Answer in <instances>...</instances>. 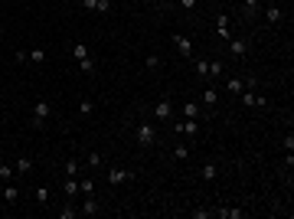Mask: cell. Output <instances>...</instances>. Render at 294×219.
Returning <instances> with one entry per match:
<instances>
[{"instance_id":"obj_1","label":"cell","mask_w":294,"mask_h":219,"mask_svg":"<svg viewBox=\"0 0 294 219\" xmlns=\"http://www.w3.org/2000/svg\"><path fill=\"white\" fill-rule=\"evenodd\" d=\"M49 118H53V101L49 99H36L30 108V128L33 131H43L46 124H49Z\"/></svg>"},{"instance_id":"obj_2","label":"cell","mask_w":294,"mask_h":219,"mask_svg":"<svg viewBox=\"0 0 294 219\" xmlns=\"http://www.w3.org/2000/svg\"><path fill=\"white\" fill-rule=\"evenodd\" d=\"M134 144H137L141 151H151L154 144H157V124H154V121H141V124L134 128Z\"/></svg>"},{"instance_id":"obj_3","label":"cell","mask_w":294,"mask_h":219,"mask_svg":"<svg viewBox=\"0 0 294 219\" xmlns=\"http://www.w3.org/2000/svg\"><path fill=\"white\" fill-rule=\"evenodd\" d=\"M199 128H203V121H196V118H183V121H170V131L180 134V138H199Z\"/></svg>"},{"instance_id":"obj_4","label":"cell","mask_w":294,"mask_h":219,"mask_svg":"<svg viewBox=\"0 0 294 219\" xmlns=\"http://www.w3.org/2000/svg\"><path fill=\"white\" fill-rule=\"evenodd\" d=\"M154 118L160 121V124H170V121H174V101L160 99L157 105H154Z\"/></svg>"},{"instance_id":"obj_5","label":"cell","mask_w":294,"mask_h":219,"mask_svg":"<svg viewBox=\"0 0 294 219\" xmlns=\"http://www.w3.org/2000/svg\"><path fill=\"white\" fill-rule=\"evenodd\" d=\"M226 43H229V53L235 56V59H245L249 56V40L245 36H229Z\"/></svg>"},{"instance_id":"obj_6","label":"cell","mask_w":294,"mask_h":219,"mask_svg":"<svg viewBox=\"0 0 294 219\" xmlns=\"http://www.w3.org/2000/svg\"><path fill=\"white\" fill-rule=\"evenodd\" d=\"M261 17V0H242V20L255 23Z\"/></svg>"},{"instance_id":"obj_7","label":"cell","mask_w":294,"mask_h":219,"mask_svg":"<svg viewBox=\"0 0 294 219\" xmlns=\"http://www.w3.org/2000/svg\"><path fill=\"white\" fill-rule=\"evenodd\" d=\"M101 213V199L95 197V193H88L85 199H82V206H78V216H98Z\"/></svg>"},{"instance_id":"obj_8","label":"cell","mask_w":294,"mask_h":219,"mask_svg":"<svg viewBox=\"0 0 294 219\" xmlns=\"http://www.w3.org/2000/svg\"><path fill=\"white\" fill-rule=\"evenodd\" d=\"M265 23H268V26H281L284 23V10L281 7H278V3H265Z\"/></svg>"},{"instance_id":"obj_9","label":"cell","mask_w":294,"mask_h":219,"mask_svg":"<svg viewBox=\"0 0 294 219\" xmlns=\"http://www.w3.org/2000/svg\"><path fill=\"white\" fill-rule=\"evenodd\" d=\"M128 180H134V170H128V167H111L108 170V183L111 186H121V183H128Z\"/></svg>"},{"instance_id":"obj_10","label":"cell","mask_w":294,"mask_h":219,"mask_svg":"<svg viewBox=\"0 0 294 219\" xmlns=\"http://www.w3.org/2000/svg\"><path fill=\"white\" fill-rule=\"evenodd\" d=\"M78 7L88 13H111V0H78Z\"/></svg>"},{"instance_id":"obj_11","label":"cell","mask_w":294,"mask_h":219,"mask_svg":"<svg viewBox=\"0 0 294 219\" xmlns=\"http://www.w3.org/2000/svg\"><path fill=\"white\" fill-rule=\"evenodd\" d=\"M216 36L219 40H229L232 36V17L229 13H219L216 17Z\"/></svg>"},{"instance_id":"obj_12","label":"cell","mask_w":294,"mask_h":219,"mask_svg":"<svg viewBox=\"0 0 294 219\" xmlns=\"http://www.w3.org/2000/svg\"><path fill=\"white\" fill-rule=\"evenodd\" d=\"M199 105H206V111L213 115V108L219 105V92L213 85H206V88H203V95H199Z\"/></svg>"},{"instance_id":"obj_13","label":"cell","mask_w":294,"mask_h":219,"mask_svg":"<svg viewBox=\"0 0 294 219\" xmlns=\"http://www.w3.org/2000/svg\"><path fill=\"white\" fill-rule=\"evenodd\" d=\"M3 203H7V206H17V203H20V186L13 183V180L3 186Z\"/></svg>"},{"instance_id":"obj_14","label":"cell","mask_w":294,"mask_h":219,"mask_svg":"<svg viewBox=\"0 0 294 219\" xmlns=\"http://www.w3.org/2000/svg\"><path fill=\"white\" fill-rule=\"evenodd\" d=\"M203 105L199 101H183V118H196V121H203Z\"/></svg>"},{"instance_id":"obj_15","label":"cell","mask_w":294,"mask_h":219,"mask_svg":"<svg viewBox=\"0 0 294 219\" xmlns=\"http://www.w3.org/2000/svg\"><path fill=\"white\" fill-rule=\"evenodd\" d=\"M174 43H176V49H180V53H183V59H193V40H190V36H174Z\"/></svg>"},{"instance_id":"obj_16","label":"cell","mask_w":294,"mask_h":219,"mask_svg":"<svg viewBox=\"0 0 294 219\" xmlns=\"http://www.w3.org/2000/svg\"><path fill=\"white\" fill-rule=\"evenodd\" d=\"M26 62H30V66H43V62H46V49H43V46L26 49Z\"/></svg>"},{"instance_id":"obj_17","label":"cell","mask_w":294,"mask_h":219,"mask_svg":"<svg viewBox=\"0 0 294 219\" xmlns=\"http://www.w3.org/2000/svg\"><path fill=\"white\" fill-rule=\"evenodd\" d=\"M245 216V209H239V206H219L216 209V219H242Z\"/></svg>"},{"instance_id":"obj_18","label":"cell","mask_w":294,"mask_h":219,"mask_svg":"<svg viewBox=\"0 0 294 219\" xmlns=\"http://www.w3.org/2000/svg\"><path fill=\"white\" fill-rule=\"evenodd\" d=\"M226 76V62L222 59H209V72H206V79L213 82V79H222Z\"/></svg>"},{"instance_id":"obj_19","label":"cell","mask_w":294,"mask_h":219,"mask_svg":"<svg viewBox=\"0 0 294 219\" xmlns=\"http://www.w3.org/2000/svg\"><path fill=\"white\" fill-rule=\"evenodd\" d=\"M62 193H65V199H76L78 197V177H65V180H62Z\"/></svg>"},{"instance_id":"obj_20","label":"cell","mask_w":294,"mask_h":219,"mask_svg":"<svg viewBox=\"0 0 294 219\" xmlns=\"http://www.w3.org/2000/svg\"><path fill=\"white\" fill-rule=\"evenodd\" d=\"M78 72H82V76H95V72H98L95 56H85V59H78Z\"/></svg>"},{"instance_id":"obj_21","label":"cell","mask_w":294,"mask_h":219,"mask_svg":"<svg viewBox=\"0 0 294 219\" xmlns=\"http://www.w3.org/2000/svg\"><path fill=\"white\" fill-rule=\"evenodd\" d=\"M33 199H36L39 209H49V186H36L33 190Z\"/></svg>"},{"instance_id":"obj_22","label":"cell","mask_w":294,"mask_h":219,"mask_svg":"<svg viewBox=\"0 0 294 219\" xmlns=\"http://www.w3.org/2000/svg\"><path fill=\"white\" fill-rule=\"evenodd\" d=\"M222 85H226V92H229V95H239L242 88H245V79H226Z\"/></svg>"},{"instance_id":"obj_23","label":"cell","mask_w":294,"mask_h":219,"mask_svg":"<svg viewBox=\"0 0 294 219\" xmlns=\"http://www.w3.org/2000/svg\"><path fill=\"white\" fill-rule=\"evenodd\" d=\"M13 170H17V174H30L33 170V157H17V160H13Z\"/></svg>"},{"instance_id":"obj_24","label":"cell","mask_w":294,"mask_h":219,"mask_svg":"<svg viewBox=\"0 0 294 219\" xmlns=\"http://www.w3.org/2000/svg\"><path fill=\"white\" fill-rule=\"evenodd\" d=\"M76 216H78V206L72 199H65V206L59 209V219H76Z\"/></svg>"},{"instance_id":"obj_25","label":"cell","mask_w":294,"mask_h":219,"mask_svg":"<svg viewBox=\"0 0 294 219\" xmlns=\"http://www.w3.org/2000/svg\"><path fill=\"white\" fill-rule=\"evenodd\" d=\"M199 174H203V180H206V183H213V180L219 177V167L209 160V164H203V170H199Z\"/></svg>"},{"instance_id":"obj_26","label":"cell","mask_w":294,"mask_h":219,"mask_svg":"<svg viewBox=\"0 0 294 219\" xmlns=\"http://www.w3.org/2000/svg\"><path fill=\"white\" fill-rule=\"evenodd\" d=\"M78 115H82V118H92V115H95V101L82 99V101H78Z\"/></svg>"},{"instance_id":"obj_27","label":"cell","mask_w":294,"mask_h":219,"mask_svg":"<svg viewBox=\"0 0 294 219\" xmlns=\"http://www.w3.org/2000/svg\"><path fill=\"white\" fill-rule=\"evenodd\" d=\"M193 72H196L199 79H206V72H209V59H196V56H193Z\"/></svg>"},{"instance_id":"obj_28","label":"cell","mask_w":294,"mask_h":219,"mask_svg":"<svg viewBox=\"0 0 294 219\" xmlns=\"http://www.w3.org/2000/svg\"><path fill=\"white\" fill-rule=\"evenodd\" d=\"M85 164L92 167V170H98V167L105 164V157H101V154H98V151H88V154H85Z\"/></svg>"},{"instance_id":"obj_29","label":"cell","mask_w":294,"mask_h":219,"mask_svg":"<svg viewBox=\"0 0 294 219\" xmlns=\"http://www.w3.org/2000/svg\"><path fill=\"white\" fill-rule=\"evenodd\" d=\"M13 177H17V170H13V164H3V160H0V180H3V183H10Z\"/></svg>"},{"instance_id":"obj_30","label":"cell","mask_w":294,"mask_h":219,"mask_svg":"<svg viewBox=\"0 0 294 219\" xmlns=\"http://www.w3.org/2000/svg\"><path fill=\"white\" fill-rule=\"evenodd\" d=\"M190 216H193V219H216V209H209V206H199V209H193Z\"/></svg>"},{"instance_id":"obj_31","label":"cell","mask_w":294,"mask_h":219,"mask_svg":"<svg viewBox=\"0 0 294 219\" xmlns=\"http://www.w3.org/2000/svg\"><path fill=\"white\" fill-rule=\"evenodd\" d=\"M78 193H82V197H88V193H95V180H78Z\"/></svg>"},{"instance_id":"obj_32","label":"cell","mask_w":294,"mask_h":219,"mask_svg":"<svg viewBox=\"0 0 294 219\" xmlns=\"http://www.w3.org/2000/svg\"><path fill=\"white\" fill-rule=\"evenodd\" d=\"M65 177H78V157H69L65 160Z\"/></svg>"},{"instance_id":"obj_33","label":"cell","mask_w":294,"mask_h":219,"mask_svg":"<svg viewBox=\"0 0 294 219\" xmlns=\"http://www.w3.org/2000/svg\"><path fill=\"white\" fill-rule=\"evenodd\" d=\"M186 157H190V147H186V144L180 141V144L174 147V160H186Z\"/></svg>"},{"instance_id":"obj_34","label":"cell","mask_w":294,"mask_h":219,"mask_svg":"<svg viewBox=\"0 0 294 219\" xmlns=\"http://www.w3.org/2000/svg\"><path fill=\"white\" fill-rule=\"evenodd\" d=\"M160 62H163V59H160L157 53H151L147 59H144V66H147V69H160Z\"/></svg>"},{"instance_id":"obj_35","label":"cell","mask_w":294,"mask_h":219,"mask_svg":"<svg viewBox=\"0 0 294 219\" xmlns=\"http://www.w3.org/2000/svg\"><path fill=\"white\" fill-rule=\"evenodd\" d=\"M176 3H180V7H183L186 13H193V10H196V3H199V0H176Z\"/></svg>"},{"instance_id":"obj_36","label":"cell","mask_w":294,"mask_h":219,"mask_svg":"<svg viewBox=\"0 0 294 219\" xmlns=\"http://www.w3.org/2000/svg\"><path fill=\"white\" fill-rule=\"evenodd\" d=\"M176 0H160V7H174Z\"/></svg>"},{"instance_id":"obj_37","label":"cell","mask_w":294,"mask_h":219,"mask_svg":"<svg viewBox=\"0 0 294 219\" xmlns=\"http://www.w3.org/2000/svg\"><path fill=\"white\" fill-rule=\"evenodd\" d=\"M3 33H7V30H3V26H0V40H3Z\"/></svg>"}]
</instances>
